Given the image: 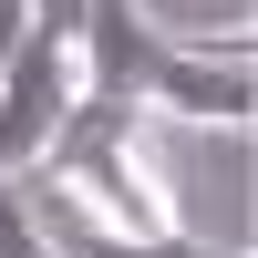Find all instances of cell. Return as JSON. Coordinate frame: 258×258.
Masks as SVG:
<instances>
[{
    "instance_id": "6da1fadb",
    "label": "cell",
    "mask_w": 258,
    "mask_h": 258,
    "mask_svg": "<svg viewBox=\"0 0 258 258\" xmlns=\"http://www.w3.org/2000/svg\"><path fill=\"white\" fill-rule=\"evenodd\" d=\"M41 186H52V207H73L103 238H186L135 103H73L62 135L41 145Z\"/></svg>"
},
{
    "instance_id": "7a4b0ae2",
    "label": "cell",
    "mask_w": 258,
    "mask_h": 258,
    "mask_svg": "<svg viewBox=\"0 0 258 258\" xmlns=\"http://www.w3.org/2000/svg\"><path fill=\"white\" fill-rule=\"evenodd\" d=\"M258 41L227 31V41H155L145 62V114H186V124H248L258 114Z\"/></svg>"
},
{
    "instance_id": "3957f363",
    "label": "cell",
    "mask_w": 258,
    "mask_h": 258,
    "mask_svg": "<svg viewBox=\"0 0 258 258\" xmlns=\"http://www.w3.org/2000/svg\"><path fill=\"white\" fill-rule=\"evenodd\" d=\"M73 103H83L73 31H21V52L0 62V176H31Z\"/></svg>"
},
{
    "instance_id": "277c9868",
    "label": "cell",
    "mask_w": 258,
    "mask_h": 258,
    "mask_svg": "<svg viewBox=\"0 0 258 258\" xmlns=\"http://www.w3.org/2000/svg\"><path fill=\"white\" fill-rule=\"evenodd\" d=\"M0 258H52V238H41V217H31V197H21L11 176H0Z\"/></svg>"
},
{
    "instance_id": "5b68a950",
    "label": "cell",
    "mask_w": 258,
    "mask_h": 258,
    "mask_svg": "<svg viewBox=\"0 0 258 258\" xmlns=\"http://www.w3.org/2000/svg\"><path fill=\"white\" fill-rule=\"evenodd\" d=\"M21 31H31V0H0V62L21 52Z\"/></svg>"
},
{
    "instance_id": "8992f818",
    "label": "cell",
    "mask_w": 258,
    "mask_h": 258,
    "mask_svg": "<svg viewBox=\"0 0 258 258\" xmlns=\"http://www.w3.org/2000/svg\"><path fill=\"white\" fill-rule=\"evenodd\" d=\"M83 21V0H31V31H73Z\"/></svg>"
}]
</instances>
